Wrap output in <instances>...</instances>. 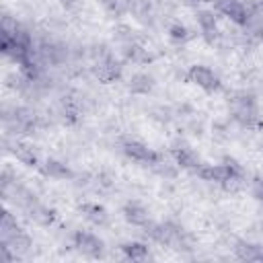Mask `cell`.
I'll list each match as a JSON object with an SVG mask.
<instances>
[{
	"instance_id": "e0dca14e",
	"label": "cell",
	"mask_w": 263,
	"mask_h": 263,
	"mask_svg": "<svg viewBox=\"0 0 263 263\" xmlns=\"http://www.w3.org/2000/svg\"><path fill=\"white\" fill-rule=\"evenodd\" d=\"M129 88H132V92L144 95V92H148L152 88V78L148 74H136L132 78V82H129Z\"/></svg>"
},
{
	"instance_id": "8992f818",
	"label": "cell",
	"mask_w": 263,
	"mask_h": 263,
	"mask_svg": "<svg viewBox=\"0 0 263 263\" xmlns=\"http://www.w3.org/2000/svg\"><path fill=\"white\" fill-rule=\"evenodd\" d=\"M173 158L177 160L179 166L183 168H193V171H199L201 168V162L197 158V154L187 148V146H181V148H173Z\"/></svg>"
},
{
	"instance_id": "7402d4cb",
	"label": "cell",
	"mask_w": 263,
	"mask_h": 263,
	"mask_svg": "<svg viewBox=\"0 0 263 263\" xmlns=\"http://www.w3.org/2000/svg\"><path fill=\"white\" fill-rule=\"evenodd\" d=\"M199 2H218V0H199Z\"/></svg>"
},
{
	"instance_id": "7c38bea8",
	"label": "cell",
	"mask_w": 263,
	"mask_h": 263,
	"mask_svg": "<svg viewBox=\"0 0 263 263\" xmlns=\"http://www.w3.org/2000/svg\"><path fill=\"white\" fill-rule=\"evenodd\" d=\"M43 171H45L49 177H53V179H68V177H72V171H70V168L64 164V162L53 160V158L45 162Z\"/></svg>"
},
{
	"instance_id": "3957f363",
	"label": "cell",
	"mask_w": 263,
	"mask_h": 263,
	"mask_svg": "<svg viewBox=\"0 0 263 263\" xmlns=\"http://www.w3.org/2000/svg\"><path fill=\"white\" fill-rule=\"evenodd\" d=\"M123 152H125L129 158L138 160V162L154 164V162L158 160V154H156L154 150H150L148 146H144L142 142H136V140H127V142H123Z\"/></svg>"
},
{
	"instance_id": "277c9868",
	"label": "cell",
	"mask_w": 263,
	"mask_h": 263,
	"mask_svg": "<svg viewBox=\"0 0 263 263\" xmlns=\"http://www.w3.org/2000/svg\"><path fill=\"white\" fill-rule=\"evenodd\" d=\"M218 10H220L222 14H226L232 23L245 25L249 6H245L240 0H218Z\"/></svg>"
},
{
	"instance_id": "9a60e30c",
	"label": "cell",
	"mask_w": 263,
	"mask_h": 263,
	"mask_svg": "<svg viewBox=\"0 0 263 263\" xmlns=\"http://www.w3.org/2000/svg\"><path fill=\"white\" fill-rule=\"evenodd\" d=\"M236 255L240 259H247V261H263V251L257 245H238Z\"/></svg>"
},
{
	"instance_id": "6da1fadb",
	"label": "cell",
	"mask_w": 263,
	"mask_h": 263,
	"mask_svg": "<svg viewBox=\"0 0 263 263\" xmlns=\"http://www.w3.org/2000/svg\"><path fill=\"white\" fill-rule=\"evenodd\" d=\"M197 173L203 181H214V183H228V181H236L240 177V168L234 162L208 164V166H201Z\"/></svg>"
},
{
	"instance_id": "30bf717a",
	"label": "cell",
	"mask_w": 263,
	"mask_h": 263,
	"mask_svg": "<svg viewBox=\"0 0 263 263\" xmlns=\"http://www.w3.org/2000/svg\"><path fill=\"white\" fill-rule=\"evenodd\" d=\"M121 74V66L115 62V60H105V62H101L99 64V68H97V76H99V80H103V82H111V80H115L117 76Z\"/></svg>"
},
{
	"instance_id": "8fae6325",
	"label": "cell",
	"mask_w": 263,
	"mask_h": 263,
	"mask_svg": "<svg viewBox=\"0 0 263 263\" xmlns=\"http://www.w3.org/2000/svg\"><path fill=\"white\" fill-rule=\"evenodd\" d=\"M197 21H199L201 33L212 41V37H216V18H214V12L201 10V12H197Z\"/></svg>"
},
{
	"instance_id": "d6986e66",
	"label": "cell",
	"mask_w": 263,
	"mask_h": 263,
	"mask_svg": "<svg viewBox=\"0 0 263 263\" xmlns=\"http://www.w3.org/2000/svg\"><path fill=\"white\" fill-rule=\"evenodd\" d=\"M105 6L111 10V12H123L125 10V0H105Z\"/></svg>"
},
{
	"instance_id": "44dd1931",
	"label": "cell",
	"mask_w": 263,
	"mask_h": 263,
	"mask_svg": "<svg viewBox=\"0 0 263 263\" xmlns=\"http://www.w3.org/2000/svg\"><path fill=\"white\" fill-rule=\"evenodd\" d=\"M60 2H62V4H64V6H72V4H74V2H76V0H60Z\"/></svg>"
},
{
	"instance_id": "7a4b0ae2",
	"label": "cell",
	"mask_w": 263,
	"mask_h": 263,
	"mask_svg": "<svg viewBox=\"0 0 263 263\" xmlns=\"http://www.w3.org/2000/svg\"><path fill=\"white\" fill-rule=\"evenodd\" d=\"M187 78H189L193 84H197V86H201L203 90H208V92H214V90L220 88L218 76H216L208 66H193V68L189 70Z\"/></svg>"
},
{
	"instance_id": "52a82bcc",
	"label": "cell",
	"mask_w": 263,
	"mask_h": 263,
	"mask_svg": "<svg viewBox=\"0 0 263 263\" xmlns=\"http://www.w3.org/2000/svg\"><path fill=\"white\" fill-rule=\"evenodd\" d=\"M123 216L129 224L134 226H146L148 224V212L144 205H140L138 201H127L123 208Z\"/></svg>"
},
{
	"instance_id": "4fadbf2b",
	"label": "cell",
	"mask_w": 263,
	"mask_h": 263,
	"mask_svg": "<svg viewBox=\"0 0 263 263\" xmlns=\"http://www.w3.org/2000/svg\"><path fill=\"white\" fill-rule=\"evenodd\" d=\"M80 210H82L84 216H86L90 222H95V224H105V222H107V212H105L103 205H97V203H84Z\"/></svg>"
},
{
	"instance_id": "ba28073f",
	"label": "cell",
	"mask_w": 263,
	"mask_h": 263,
	"mask_svg": "<svg viewBox=\"0 0 263 263\" xmlns=\"http://www.w3.org/2000/svg\"><path fill=\"white\" fill-rule=\"evenodd\" d=\"M245 27H247L251 33H255V35H261V33H263V6H259V4L249 6Z\"/></svg>"
},
{
	"instance_id": "5bb4252c",
	"label": "cell",
	"mask_w": 263,
	"mask_h": 263,
	"mask_svg": "<svg viewBox=\"0 0 263 263\" xmlns=\"http://www.w3.org/2000/svg\"><path fill=\"white\" fill-rule=\"evenodd\" d=\"M121 251L125 253L127 259H136V261L148 257V247L144 242H125V245H121Z\"/></svg>"
},
{
	"instance_id": "ffe728a7",
	"label": "cell",
	"mask_w": 263,
	"mask_h": 263,
	"mask_svg": "<svg viewBox=\"0 0 263 263\" xmlns=\"http://www.w3.org/2000/svg\"><path fill=\"white\" fill-rule=\"evenodd\" d=\"M253 193H255L257 199L263 201V179H257V181L253 183Z\"/></svg>"
},
{
	"instance_id": "5b68a950",
	"label": "cell",
	"mask_w": 263,
	"mask_h": 263,
	"mask_svg": "<svg viewBox=\"0 0 263 263\" xmlns=\"http://www.w3.org/2000/svg\"><path fill=\"white\" fill-rule=\"evenodd\" d=\"M74 245L78 247L80 253H84L88 257H99L103 253L101 238H97L95 234H88V232H76L74 234Z\"/></svg>"
},
{
	"instance_id": "ac0fdd59",
	"label": "cell",
	"mask_w": 263,
	"mask_h": 263,
	"mask_svg": "<svg viewBox=\"0 0 263 263\" xmlns=\"http://www.w3.org/2000/svg\"><path fill=\"white\" fill-rule=\"evenodd\" d=\"M168 33H171V37L175 39V41H185L189 35H187V29L183 27V25H173L171 29H168Z\"/></svg>"
},
{
	"instance_id": "2e32d148",
	"label": "cell",
	"mask_w": 263,
	"mask_h": 263,
	"mask_svg": "<svg viewBox=\"0 0 263 263\" xmlns=\"http://www.w3.org/2000/svg\"><path fill=\"white\" fill-rule=\"evenodd\" d=\"M14 156H16L21 162L29 164V166H35V164H37V154L33 152V148H29V146H25V144H14Z\"/></svg>"
},
{
	"instance_id": "9c48e42d",
	"label": "cell",
	"mask_w": 263,
	"mask_h": 263,
	"mask_svg": "<svg viewBox=\"0 0 263 263\" xmlns=\"http://www.w3.org/2000/svg\"><path fill=\"white\" fill-rule=\"evenodd\" d=\"M14 255H23V253H27L29 251V247H31V240H29V236H25L21 230H16V232H12L8 238H4L2 240Z\"/></svg>"
}]
</instances>
